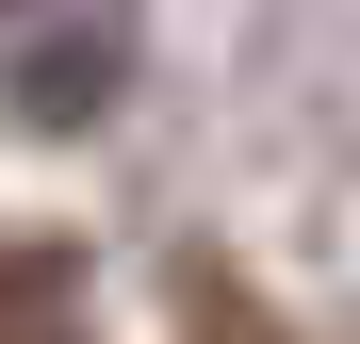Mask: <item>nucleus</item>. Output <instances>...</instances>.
Returning a JSON list of instances; mask_svg holds the SVG:
<instances>
[{"instance_id": "1", "label": "nucleus", "mask_w": 360, "mask_h": 344, "mask_svg": "<svg viewBox=\"0 0 360 344\" xmlns=\"http://www.w3.org/2000/svg\"><path fill=\"white\" fill-rule=\"evenodd\" d=\"M98 98H115V33H66V49H33V82H17V115H33V132H82Z\"/></svg>"}, {"instance_id": "2", "label": "nucleus", "mask_w": 360, "mask_h": 344, "mask_svg": "<svg viewBox=\"0 0 360 344\" xmlns=\"http://www.w3.org/2000/svg\"><path fill=\"white\" fill-rule=\"evenodd\" d=\"M0 17H17V0H0Z\"/></svg>"}]
</instances>
